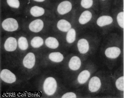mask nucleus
<instances>
[{
    "label": "nucleus",
    "instance_id": "423d86ee",
    "mask_svg": "<svg viewBox=\"0 0 124 98\" xmlns=\"http://www.w3.org/2000/svg\"><path fill=\"white\" fill-rule=\"evenodd\" d=\"M44 27L43 21L40 19H36L30 23L29 28L32 32L38 33L42 30Z\"/></svg>",
    "mask_w": 124,
    "mask_h": 98
},
{
    "label": "nucleus",
    "instance_id": "a878e982",
    "mask_svg": "<svg viewBox=\"0 0 124 98\" xmlns=\"http://www.w3.org/2000/svg\"><path fill=\"white\" fill-rule=\"evenodd\" d=\"M62 98H76V95L73 92H68L63 95L62 97Z\"/></svg>",
    "mask_w": 124,
    "mask_h": 98
},
{
    "label": "nucleus",
    "instance_id": "ddd939ff",
    "mask_svg": "<svg viewBox=\"0 0 124 98\" xmlns=\"http://www.w3.org/2000/svg\"><path fill=\"white\" fill-rule=\"evenodd\" d=\"M113 22V19L110 16L104 15L99 17L97 20V24L100 27H104L111 24Z\"/></svg>",
    "mask_w": 124,
    "mask_h": 98
},
{
    "label": "nucleus",
    "instance_id": "6e6552de",
    "mask_svg": "<svg viewBox=\"0 0 124 98\" xmlns=\"http://www.w3.org/2000/svg\"><path fill=\"white\" fill-rule=\"evenodd\" d=\"M17 42L16 39L13 37H9L6 40L4 44V48L8 51H13L16 49Z\"/></svg>",
    "mask_w": 124,
    "mask_h": 98
},
{
    "label": "nucleus",
    "instance_id": "39448f33",
    "mask_svg": "<svg viewBox=\"0 0 124 98\" xmlns=\"http://www.w3.org/2000/svg\"><path fill=\"white\" fill-rule=\"evenodd\" d=\"M36 59L34 54L30 52L26 55L24 57L23 61V65L27 68H32L35 65Z\"/></svg>",
    "mask_w": 124,
    "mask_h": 98
},
{
    "label": "nucleus",
    "instance_id": "aec40b11",
    "mask_svg": "<svg viewBox=\"0 0 124 98\" xmlns=\"http://www.w3.org/2000/svg\"><path fill=\"white\" fill-rule=\"evenodd\" d=\"M76 37V32L74 29H71L67 33L66 40L69 43H72L75 41Z\"/></svg>",
    "mask_w": 124,
    "mask_h": 98
},
{
    "label": "nucleus",
    "instance_id": "dca6fc26",
    "mask_svg": "<svg viewBox=\"0 0 124 98\" xmlns=\"http://www.w3.org/2000/svg\"><path fill=\"white\" fill-rule=\"evenodd\" d=\"M90 73L88 70L82 71L78 77V81L80 84H84L87 81L90 76Z\"/></svg>",
    "mask_w": 124,
    "mask_h": 98
},
{
    "label": "nucleus",
    "instance_id": "6ab92c4d",
    "mask_svg": "<svg viewBox=\"0 0 124 98\" xmlns=\"http://www.w3.org/2000/svg\"><path fill=\"white\" fill-rule=\"evenodd\" d=\"M44 41L43 39L40 37H35L31 40V45L34 48H39L43 45Z\"/></svg>",
    "mask_w": 124,
    "mask_h": 98
},
{
    "label": "nucleus",
    "instance_id": "bb28decb",
    "mask_svg": "<svg viewBox=\"0 0 124 98\" xmlns=\"http://www.w3.org/2000/svg\"><path fill=\"white\" fill-rule=\"evenodd\" d=\"M33 0L35 1H37V2H42L44 1L45 0Z\"/></svg>",
    "mask_w": 124,
    "mask_h": 98
},
{
    "label": "nucleus",
    "instance_id": "2eb2a0df",
    "mask_svg": "<svg viewBox=\"0 0 124 98\" xmlns=\"http://www.w3.org/2000/svg\"><path fill=\"white\" fill-rule=\"evenodd\" d=\"M45 44L48 48L55 49L59 47V43L55 38L50 37L46 39Z\"/></svg>",
    "mask_w": 124,
    "mask_h": 98
},
{
    "label": "nucleus",
    "instance_id": "a211bd4d",
    "mask_svg": "<svg viewBox=\"0 0 124 98\" xmlns=\"http://www.w3.org/2000/svg\"><path fill=\"white\" fill-rule=\"evenodd\" d=\"M49 58L51 61L56 62H61L63 59V55L59 52H52L50 54Z\"/></svg>",
    "mask_w": 124,
    "mask_h": 98
},
{
    "label": "nucleus",
    "instance_id": "7ed1b4c3",
    "mask_svg": "<svg viewBox=\"0 0 124 98\" xmlns=\"http://www.w3.org/2000/svg\"><path fill=\"white\" fill-rule=\"evenodd\" d=\"M0 76L3 81L9 84L14 83L16 79L15 75L8 69L2 70L0 74Z\"/></svg>",
    "mask_w": 124,
    "mask_h": 98
},
{
    "label": "nucleus",
    "instance_id": "5701e85b",
    "mask_svg": "<svg viewBox=\"0 0 124 98\" xmlns=\"http://www.w3.org/2000/svg\"><path fill=\"white\" fill-rule=\"evenodd\" d=\"M117 21L118 23L121 28H124V12L119 13L117 16Z\"/></svg>",
    "mask_w": 124,
    "mask_h": 98
},
{
    "label": "nucleus",
    "instance_id": "f257e3e1",
    "mask_svg": "<svg viewBox=\"0 0 124 98\" xmlns=\"http://www.w3.org/2000/svg\"><path fill=\"white\" fill-rule=\"evenodd\" d=\"M57 87V82L55 78L49 77L46 79L44 83V91L48 95H52L56 91Z\"/></svg>",
    "mask_w": 124,
    "mask_h": 98
},
{
    "label": "nucleus",
    "instance_id": "cd10ccee",
    "mask_svg": "<svg viewBox=\"0 0 124 98\" xmlns=\"http://www.w3.org/2000/svg\"></svg>",
    "mask_w": 124,
    "mask_h": 98
},
{
    "label": "nucleus",
    "instance_id": "0eeeda50",
    "mask_svg": "<svg viewBox=\"0 0 124 98\" xmlns=\"http://www.w3.org/2000/svg\"><path fill=\"white\" fill-rule=\"evenodd\" d=\"M101 82L100 79L98 77H93L89 81V89L92 92L97 91L100 88Z\"/></svg>",
    "mask_w": 124,
    "mask_h": 98
},
{
    "label": "nucleus",
    "instance_id": "f03ea898",
    "mask_svg": "<svg viewBox=\"0 0 124 98\" xmlns=\"http://www.w3.org/2000/svg\"><path fill=\"white\" fill-rule=\"evenodd\" d=\"M3 29L8 31H15L19 27V25L16 20L12 18H8L4 20L2 23Z\"/></svg>",
    "mask_w": 124,
    "mask_h": 98
},
{
    "label": "nucleus",
    "instance_id": "b1692460",
    "mask_svg": "<svg viewBox=\"0 0 124 98\" xmlns=\"http://www.w3.org/2000/svg\"><path fill=\"white\" fill-rule=\"evenodd\" d=\"M93 4V0H82L81 5L85 9H88L92 7Z\"/></svg>",
    "mask_w": 124,
    "mask_h": 98
},
{
    "label": "nucleus",
    "instance_id": "393cba45",
    "mask_svg": "<svg viewBox=\"0 0 124 98\" xmlns=\"http://www.w3.org/2000/svg\"><path fill=\"white\" fill-rule=\"evenodd\" d=\"M8 5L13 8H19L20 7V2L19 0H7Z\"/></svg>",
    "mask_w": 124,
    "mask_h": 98
},
{
    "label": "nucleus",
    "instance_id": "f8f14e48",
    "mask_svg": "<svg viewBox=\"0 0 124 98\" xmlns=\"http://www.w3.org/2000/svg\"><path fill=\"white\" fill-rule=\"evenodd\" d=\"M57 27L60 30L63 32H67L71 28L69 22L64 19L60 20L57 24Z\"/></svg>",
    "mask_w": 124,
    "mask_h": 98
},
{
    "label": "nucleus",
    "instance_id": "9b49d317",
    "mask_svg": "<svg viewBox=\"0 0 124 98\" xmlns=\"http://www.w3.org/2000/svg\"><path fill=\"white\" fill-rule=\"evenodd\" d=\"M81 65V60L79 57L74 56L72 57L69 62V67L71 70L75 71L80 68Z\"/></svg>",
    "mask_w": 124,
    "mask_h": 98
},
{
    "label": "nucleus",
    "instance_id": "4468645a",
    "mask_svg": "<svg viewBox=\"0 0 124 98\" xmlns=\"http://www.w3.org/2000/svg\"><path fill=\"white\" fill-rule=\"evenodd\" d=\"M92 18V13L89 11H85L80 15L79 19V22L81 24H85L91 20Z\"/></svg>",
    "mask_w": 124,
    "mask_h": 98
},
{
    "label": "nucleus",
    "instance_id": "4be33fe9",
    "mask_svg": "<svg viewBox=\"0 0 124 98\" xmlns=\"http://www.w3.org/2000/svg\"><path fill=\"white\" fill-rule=\"evenodd\" d=\"M116 85L117 88L120 91H124V78L122 76L119 78L116 82Z\"/></svg>",
    "mask_w": 124,
    "mask_h": 98
},
{
    "label": "nucleus",
    "instance_id": "20e7f679",
    "mask_svg": "<svg viewBox=\"0 0 124 98\" xmlns=\"http://www.w3.org/2000/svg\"><path fill=\"white\" fill-rule=\"evenodd\" d=\"M71 3L68 1H65L60 3L57 7V11L61 15L66 14L72 10Z\"/></svg>",
    "mask_w": 124,
    "mask_h": 98
},
{
    "label": "nucleus",
    "instance_id": "9d476101",
    "mask_svg": "<svg viewBox=\"0 0 124 98\" xmlns=\"http://www.w3.org/2000/svg\"><path fill=\"white\" fill-rule=\"evenodd\" d=\"M77 47L79 51L81 54L86 53L89 49V45L86 39H82L78 41Z\"/></svg>",
    "mask_w": 124,
    "mask_h": 98
},
{
    "label": "nucleus",
    "instance_id": "412c9836",
    "mask_svg": "<svg viewBox=\"0 0 124 98\" xmlns=\"http://www.w3.org/2000/svg\"><path fill=\"white\" fill-rule=\"evenodd\" d=\"M18 43L19 48L21 50H25L28 48V41L26 38L22 37L19 38L18 40Z\"/></svg>",
    "mask_w": 124,
    "mask_h": 98
},
{
    "label": "nucleus",
    "instance_id": "1a4fd4ad",
    "mask_svg": "<svg viewBox=\"0 0 124 98\" xmlns=\"http://www.w3.org/2000/svg\"><path fill=\"white\" fill-rule=\"evenodd\" d=\"M121 50L119 48L116 47H110L106 49L105 51L106 56L111 59H115L119 56Z\"/></svg>",
    "mask_w": 124,
    "mask_h": 98
},
{
    "label": "nucleus",
    "instance_id": "f3484780",
    "mask_svg": "<svg viewBox=\"0 0 124 98\" xmlns=\"http://www.w3.org/2000/svg\"><path fill=\"white\" fill-rule=\"evenodd\" d=\"M45 10L43 8L35 6L31 9L30 13L32 16L34 17H40L44 14Z\"/></svg>",
    "mask_w": 124,
    "mask_h": 98
}]
</instances>
